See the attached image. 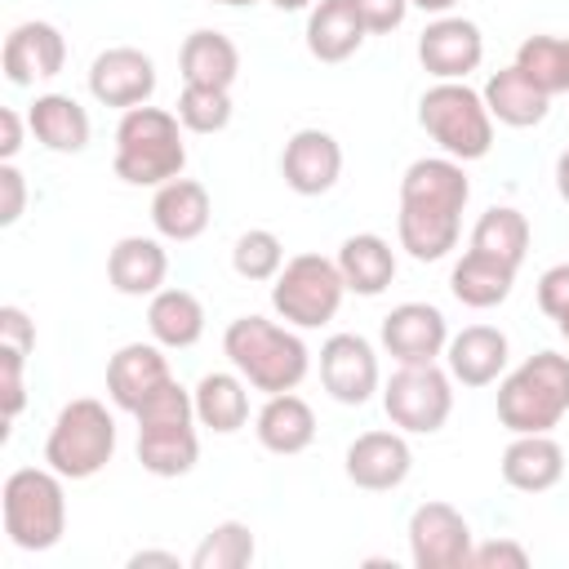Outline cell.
<instances>
[{"label":"cell","instance_id":"cell-1","mask_svg":"<svg viewBox=\"0 0 569 569\" xmlns=\"http://www.w3.org/2000/svg\"><path fill=\"white\" fill-rule=\"evenodd\" d=\"M471 196V182L462 173V160L453 156H422L400 178V249L418 262H440L458 244L462 204Z\"/></svg>","mask_w":569,"mask_h":569},{"label":"cell","instance_id":"cell-2","mask_svg":"<svg viewBox=\"0 0 569 569\" xmlns=\"http://www.w3.org/2000/svg\"><path fill=\"white\" fill-rule=\"evenodd\" d=\"M222 351L236 365V373L249 387L267 391V396L293 391L307 378V369H311L307 342L293 329H284V325H276L267 316H240V320H231L227 333H222Z\"/></svg>","mask_w":569,"mask_h":569},{"label":"cell","instance_id":"cell-3","mask_svg":"<svg viewBox=\"0 0 569 569\" xmlns=\"http://www.w3.org/2000/svg\"><path fill=\"white\" fill-rule=\"evenodd\" d=\"M178 124L182 120L164 107H129L116 124V178L129 187H164L169 178H182L187 147Z\"/></svg>","mask_w":569,"mask_h":569},{"label":"cell","instance_id":"cell-4","mask_svg":"<svg viewBox=\"0 0 569 569\" xmlns=\"http://www.w3.org/2000/svg\"><path fill=\"white\" fill-rule=\"evenodd\" d=\"M569 413V356L538 351L498 382V422L516 436L551 431Z\"/></svg>","mask_w":569,"mask_h":569},{"label":"cell","instance_id":"cell-5","mask_svg":"<svg viewBox=\"0 0 569 569\" xmlns=\"http://www.w3.org/2000/svg\"><path fill=\"white\" fill-rule=\"evenodd\" d=\"M4 533L18 551H49L67 529V493L53 467H18L0 489Z\"/></svg>","mask_w":569,"mask_h":569},{"label":"cell","instance_id":"cell-6","mask_svg":"<svg viewBox=\"0 0 569 569\" xmlns=\"http://www.w3.org/2000/svg\"><path fill=\"white\" fill-rule=\"evenodd\" d=\"M418 124L445 156L462 164L489 156L493 147V116L485 107V93H476L467 80H436L418 102Z\"/></svg>","mask_w":569,"mask_h":569},{"label":"cell","instance_id":"cell-7","mask_svg":"<svg viewBox=\"0 0 569 569\" xmlns=\"http://www.w3.org/2000/svg\"><path fill=\"white\" fill-rule=\"evenodd\" d=\"M116 453V418L107 413L102 400H71L58 409L49 440H44V462L62 480H89L98 476Z\"/></svg>","mask_w":569,"mask_h":569},{"label":"cell","instance_id":"cell-8","mask_svg":"<svg viewBox=\"0 0 569 569\" xmlns=\"http://www.w3.org/2000/svg\"><path fill=\"white\" fill-rule=\"evenodd\" d=\"M347 293V280L338 271L333 258L320 253H298L280 267V276L271 280V307L280 311L284 325L293 329H320L338 316Z\"/></svg>","mask_w":569,"mask_h":569},{"label":"cell","instance_id":"cell-9","mask_svg":"<svg viewBox=\"0 0 569 569\" xmlns=\"http://www.w3.org/2000/svg\"><path fill=\"white\" fill-rule=\"evenodd\" d=\"M382 409L400 431H413V436L440 431L453 413L449 373L436 365H400L382 387Z\"/></svg>","mask_w":569,"mask_h":569},{"label":"cell","instance_id":"cell-10","mask_svg":"<svg viewBox=\"0 0 569 569\" xmlns=\"http://www.w3.org/2000/svg\"><path fill=\"white\" fill-rule=\"evenodd\" d=\"M471 525L449 502H422L409 516V556L418 569H462L471 565Z\"/></svg>","mask_w":569,"mask_h":569},{"label":"cell","instance_id":"cell-11","mask_svg":"<svg viewBox=\"0 0 569 569\" xmlns=\"http://www.w3.org/2000/svg\"><path fill=\"white\" fill-rule=\"evenodd\" d=\"M382 347L400 365H436L449 347L445 311L431 302H400L382 320Z\"/></svg>","mask_w":569,"mask_h":569},{"label":"cell","instance_id":"cell-12","mask_svg":"<svg viewBox=\"0 0 569 569\" xmlns=\"http://www.w3.org/2000/svg\"><path fill=\"white\" fill-rule=\"evenodd\" d=\"M89 93L102 107H120V111L142 107L156 93V62L133 44L102 49L89 67Z\"/></svg>","mask_w":569,"mask_h":569},{"label":"cell","instance_id":"cell-13","mask_svg":"<svg viewBox=\"0 0 569 569\" xmlns=\"http://www.w3.org/2000/svg\"><path fill=\"white\" fill-rule=\"evenodd\" d=\"M418 58L436 80H467L485 58V36L471 18L440 13L418 40Z\"/></svg>","mask_w":569,"mask_h":569},{"label":"cell","instance_id":"cell-14","mask_svg":"<svg viewBox=\"0 0 569 569\" xmlns=\"http://www.w3.org/2000/svg\"><path fill=\"white\" fill-rule=\"evenodd\" d=\"M320 382L338 405H365L378 391V356L360 333H333L320 347Z\"/></svg>","mask_w":569,"mask_h":569},{"label":"cell","instance_id":"cell-15","mask_svg":"<svg viewBox=\"0 0 569 569\" xmlns=\"http://www.w3.org/2000/svg\"><path fill=\"white\" fill-rule=\"evenodd\" d=\"M0 67L9 84H36V80H53L67 67V40L53 22H18L4 36L0 49Z\"/></svg>","mask_w":569,"mask_h":569},{"label":"cell","instance_id":"cell-16","mask_svg":"<svg viewBox=\"0 0 569 569\" xmlns=\"http://www.w3.org/2000/svg\"><path fill=\"white\" fill-rule=\"evenodd\" d=\"M284 187L298 196H325L342 173V147L325 129H298L280 156Z\"/></svg>","mask_w":569,"mask_h":569},{"label":"cell","instance_id":"cell-17","mask_svg":"<svg viewBox=\"0 0 569 569\" xmlns=\"http://www.w3.org/2000/svg\"><path fill=\"white\" fill-rule=\"evenodd\" d=\"M409 467H413V453L400 431H365L347 445V480L369 493L405 485Z\"/></svg>","mask_w":569,"mask_h":569},{"label":"cell","instance_id":"cell-18","mask_svg":"<svg viewBox=\"0 0 569 569\" xmlns=\"http://www.w3.org/2000/svg\"><path fill=\"white\" fill-rule=\"evenodd\" d=\"M173 373H169V360L156 342H124L111 360H107V396L116 409H129L138 413V405L164 387Z\"/></svg>","mask_w":569,"mask_h":569},{"label":"cell","instance_id":"cell-19","mask_svg":"<svg viewBox=\"0 0 569 569\" xmlns=\"http://www.w3.org/2000/svg\"><path fill=\"white\" fill-rule=\"evenodd\" d=\"M445 360H449V378H458L462 387H489L507 369V333L493 325H467L462 333L449 338Z\"/></svg>","mask_w":569,"mask_h":569},{"label":"cell","instance_id":"cell-20","mask_svg":"<svg viewBox=\"0 0 569 569\" xmlns=\"http://www.w3.org/2000/svg\"><path fill=\"white\" fill-rule=\"evenodd\" d=\"M209 191L196 182V178H169L164 187H156V200H151V222L164 240H196L204 227H209Z\"/></svg>","mask_w":569,"mask_h":569},{"label":"cell","instance_id":"cell-21","mask_svg":"<svg viewBox=\"0 0 569 569\" xmlns=\"http://www.w3.org/2000/svg\"><path fill=\"white\" fill-rule=\"evenodd\" d=\"M253 431H258V445H262L267 453L289 458V453H302V449L316 440V413H311V405H307L302 396L276 391V396H267V405L258 409Z\"/></svg>","mask_w":569,"mask_h":569},{"label":"cell","instance_id":"cell-22","mask_svg":"<svg viewBox=\"0 0 569 569\" xmlns=\"http://www.w3.org/2000/svg\"><path fill=\"white\" fill-rule=\"evenodd\" d=\"M560 476H565V449L547 431L516 436L502 449V480L520 493H542V489L560 485Z\"/></svg>","mask_w":569,"mask_h":569},{"label":"cell","instance_id":"cell-23","mask_svg":"<svg viewBox=\"0 0 569 569\" xmlns=\"http://www.w3.org/2000/svg\"><path fill=\"white\" fill-rule=\"evenodd\" d=\"M107 276H111L116 293H129V298L160 293V284L169 276V253L151 236H124V240H116V249L107 258Z\"/></svg>","mask_w":569,"mask_h":569},{"label":"cell","instance_id":"cell-24","mask_svg":"<svg viewBox=\"0 0 569 569\" xmlns=\"http://www.w3.org/2000/svg\"><path fill=\"white\" fill-rule=\"evenodd\" d=\"M369 27L356 9V0H320L307 18V49L320 62H347L365 44Z\"/></svg>","mask_w":569,"mask_h":569},{"label":"cell","instance_id":"cell-25","mask_svg":"<svg viewBox=\"0 0 569 569\" xmlns=\"http://www.w3.org/2000/svg\"><path fill=\"white\" fill-rule=\"evenodd\" d=\"M485 107H489V116L498 120V124H511V129H529V124H538L542 116H547V93L511 62V67H502V71H493L489 80H485Z\"/></svg>","mask_w":569,"mask_h":569},{"label":"cell","instance_id":"cell-26","mask_svg":"<svg viewBox=\"0 0 569 569\" xmlns=\"http://www.w3.org/2000/svg\"><path fill=\"white\" fill-rule=\"evenodd\" d=\"M333 262H338L347 289L360 293V298H378V293L396 280V253H391V244H387L382 236H373V231L347 236Z\"/></svg>","mask_w":569,"mask_h":569},{"label":"cell","instance_id":"cell-27","mask_svg":"<svg viewBox=\"0 0 569 569\" xmlns=\"http://www.w3.org/2000/svg\"><path fill=\"white\" fill-rule=\"evenodd\" d=\"M178 67H182V80L187 84H209V89H231L236 76H240V49L222 36V31H191L182 40V53H178Z\"/></svg>","mask_w":569,"mask_h":569},{"label":"cell","instance_id":"cell-28","mask_svg":"<svg viewBox=\"0 0 569 569\" xmlns=\"http://www.w3.org/2000/svg\"><path fill=\"white\" fill-rule=\"evenodd\" d=\"M516 271H520V267H507V262H498V258H489V253L467 249V253L453 262L449 289H453V298H458L462 307L489 311V307H498V302L511 293Z\"/></svg>","mask_w":569,"mask_h":569},{"label":"cell","instance_id":"cell-29","mask_svg":"<svg viewBox=\"0 0 569 569\" xmlns=\"http://www.w3.org/2000/svg\"><path fill=\"white\" fill-rule=\"evenodd\" d=\"M27 124H31V133H36L49 151H62V156L84 151V142H89V116H84V107H80L76 98H67V93H40V98L31 102V111H27Z\"/></svg>","mask_w":569,"mask_h":569},{"label":"cell","instance_id":"cell-30","mask_svg":"<svg viewBox=\"0 0 569 569\" xmlns=\"http://www.w3.org/2000/svg\"><path fill=\"white\" fill-rule=\"evenodd\" d=\"M147 329L160 347H196L200 333H204V307L196 293L187 289H160L151 293V307H147Z\"/></svg>","mask_w":569,"mask_h":569},{"label":"cell","instance_id":"cell-31","mask_svg":"<svg viewBox=\"0 0 569 569\" xmlns=\"http://www.w3.org/2000/svg\"><path fill=\"white\" fill-rule=\"evenodd\" d=\"M191 400H196V422L218 436H231L249 422V391H244V378L236 373H204Z\"/></svg>","mask_w":569,"mask_h":569},{"label":"cell","instance_id":"cell-32","mask_svg":"<svg viewBox=\"0 0 569 569\" xmlns=\"http://www.w3.org/2000/svg\"><path fill=\"white\" fill-rule=\"evenodd\" d=\"M200 458V440H196V427H138V462L142 471L160 476V480H173V476H187Z\"/></svg>","mask_w":569,"mask_h":569},{"label":"cell","instance_id":"cell-33","mask_svg":"<svg viewBox=\"0 0 569 569\" xmlns=\"http://www.w3.org/2000/svg\"><path fill=\"white\" fill-rule=\"evenodd\" d=\"M471 249L476 253H489L507 267H520L525 253H529V218L511 204H493L480 213V222L471 227Z\"/></svg>","mask_w":569,"mask_h":569},{"label":"cell","instance_id":"cell-34","mask_svg":"<svg viewBox=\"0 0 569 569\" xmlns=\"http://www.w3.org/2000/svg\"><path fill=\"white\" fill-rule=\"evenodd\" d=\"M516 67L547 93H569V40L560 36H529L520 49H516Z\"/></svg>","mask_w":569,"mask_h":569},{"label":"cell","instance_id":"cell-35","mask_svg":"<svg viewBox=\"0 0 569 569\" xmlns=\"http://www.w3.org/2000/svg\"><path fill=\"white\" fill-rule=\"evenodd\" d=\"M253 551H258L253 529L240 525V520H222L191 551V569H244L253 560Z\"/></svg>","mask_w":569,"mask_h":569},{"label":"cell","instance_id":"cell-36","mask_svg":"<svg viewBox=\"0 0 569 569\" xmlns=\"http://www.w3.org/2000/svg\"><path fill=\"white\" fill-rule=\"evenodd\" d=\"M231 267H236V276H244V280H276L280 267H284V244H280V236L267 231V227H249V231L236 240V249H231Z\"/></svg>","mask_w":569,"mask_h":569},{"label":"cell","instance_id":"cell-37","mask_svg":"<svg viewBox=\"0 0 569 569\" xmlns=\"http://www.w3.org/2000/svg\"><path fill=\"white\" fill-rule=\"evenodd\" d=\"M178 120L191 133H218L231 124V93L209 84H182L178 93Z\"/></svg>","mask_w":569,"mask_h":569},{"label":"cell","instance_id":"cell-38","mask_svg":"<svg viewBox=\"0 0 569 569\" xmlns=\"http://www.w3.org/2000/svg\"><path fill=\"white\" fill-rule=\"evenodd\" d=\"M138 427H187V422H196V400H191V391L187 387H178L173 378L164 382V387H156L142 405H138Z\"/></svg>","mask_w":569,"mask_h":569},{"label":"cell","instance_id":"cell-39","mask_svg":"<svg viewBox=\"0 0 569 569\" xmlns=\"http://www.w3.org/2000/svg\"><path fill=\"white\" fill-rule=\"evenodd\" d=\"M22 365H27V356H18V351H4V347H0V396H4V422H13V418L22 413V405H27Z\"/></svg>","mask_w":569,"mask_h":569},{"label":"cell","instance_id":"cell-40","mask_svg":"<svg viewBox=\"0 0 569 569\" xmlns=\"http://www.w3.org/2000/svg\"><path fill=\"white\" fill-rule=\"evenodd\" d=\"M529 551L511 538H489L480 547H471V569H525Z\"/></svg>","mask_w":569,"mask_h":569},{"label":"cell","instance_id":"cell-41","mask_svg":"<svg viewBox=\"0 0 569 569\" xmlns=\"http://www.w3.org/2000/svg\"><path fill=\"white\" fill-rule=\"evenodd\" d=\"M0 347L4 351H18V356H31L36 351V325L27 320L22 307H0Z\"/></svg>","mask_w":569,"mask_h":569},{"label":"cell","instance_id":"cell-42","mask_svg":"<svg viewBox=\"0 0 569 569\" xmlns=\"http://www.w3.org/2000/svg\"><path fill=\"white\" fill-rule=\"evenodd\" d=\"M538 307L551 320H560L569 311V262H556V267L542 271V280H538Z\"/></svg>","mask_w":569,"mask_h":569},{"label":"cell","instance_id":"cell-43","mask_svg":"<svg viewBox=\"0 0 569 569\" xmlns=\"http://www.w3.org/2000/svg\"><path fill=\"white\" fill-rule=\"evenodd\" d=\"M22 204H27V182L13 169V160H4L0 164V227H13L22 218Z\"/></svg>","mask_w":569,"mask_h":569},{"label":"cell","instance_id":"cell-44","mask_svg":"<svg viewBox=\"0 0 569 569\" xmlns=\"http://www.w3.org/2000/svg\"><path fill=\"white\" fill-rule=\"evenodd\" d=\"M356 9H360L365 27H369L373 36H387V31H396V27L405 22L409 0H356Z\"/></svg>","mask_w":569,"mask_h":569},{"label":"cell","instance_id":"cell-45","mask_svg":"<svg viewBox=\"0 0 569 569\" xmlns=\"http://www.w3.org/2000/svg\"><path fill=\"white\" fill-rule=\"evenodd\" d=\"M22 151V116L13 107L0 111V160H13Z\"/></svg>","mask_w":569,"mask_h":569},{"label":"cell","instance_id":"cell-46","mask_svg":"<svg viewBox=\"0 0 569 569\" xmlns=\"http://www.w3.org/2000/svg\"><path fill=\"white\" fill-rule=\"evenodd\" d=\"M129 565L133 569H142V565H169V569H178V556L173 551H133Z\"/></svg>","mask_w":569,"mask_h":569},{"label":"cell","instance_id":"cell-47","mask_svg":"<svg viewBox=\"0 0 569 569\" xmlns=\"http://www.w3.org/2000/svg\"><path fill=\"white\" fill-rule=\"evenodd\" d=\"M556 191L569 204V151H560V160H556Z\"/></svg>","mask_w":569,"mask_h":569},{"label":"cell","instance_id":"cell-48","mask_svg":"<svg viewBox=\"0 0 569 569\" xmlns=\"http://www.w3.org/2000/svg\"><path fill=\"white\" fill-rule=\"evenodd\" d=\"M409 4H413V9H422V13H436V18H440V13H449L458 0H409Z\"/></svg>","mask_w":569,"mask_h":569},{"label":"cell","instance_id":"cell-49","mask_svg":"<svg viewBox=\"0 0 569 569\" xmlns=\"http://www.w3.org/2000/svg\"><path fill=\"white\" fill-rule=\"evenodd\" d=\"M271 4H276V9H284V13H293V9H307L311 0H271Z\"/></svg>","mask_w":569,"mask_h":569},{"label":"cell","instance_id":"cell-50","mask_svg":"<svg viewBox=\"0 0 569 569\" xmlns=\"http://www.w3.org/2000/svg\"><path fill=\"white\" fill-rule=\"evenodd\" d=\"M556 329H560V338H565V342H569V311H565V316H560V320H556Z\"/></svg>","mask_w":569,"mask_h":569},{"label":"cell","instance_id":"cell-51","mask_svg":"<svg viewBox=\"0 0 569 569\" xmlns=\"http://www.w3.org/2000/svg\"><path fill=\"white\" fill-rule=\"evenodd\" d=\"M209 4H253V0H209Z\"/></svg>","mask_w":569,"mask_h":569}]
</instances>
